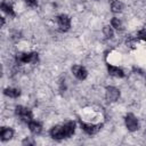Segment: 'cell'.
Masks as SVG:
<instances>
[{"label": "cell", "mask_w": 146, "mask_h": 146, "mask_svg": "<svg viewBox=\"0 0 146 146\" xmlns=\"http://www.w3.org/2000/svg\"><path fill=\"white\" fill-rule=\"evenodd\" d=\"M39 60L36 52H19L16 55V62L19 64H33Z\"/></svg>", "instance_id": "cell-1"}, {"label": "cell", "mask_w": 146, "mask_h": 146, "mask_svg": "<svg viewBox=\"0 0 146 146\" xmlns=\"http://www.w3.org/2000/svg\"><path fill=\"white\" fill-rule=\"evenodd\" d=\"M15 112H16V115H17L22 121H24V122H26V123H29V122L32 120V117H33L31 110H29L27 107L21 106V105H19V106H16Z\"/></svg>", "instance_id": "cell-2"}, {"label": "cell", "mask_w": 146, "mask_h": 146, "mask_svg": "<svg viewBox=\"0 0 146 146\" xmlns=\"http://www.w3.org/2000/svg\"><path fill=\"white\" fill-rule=\"evenodd\" d=\"M57 24H58V27H59L60 31L66 32L71 27V18L65 14L58 15L57 16Z\"/></svg>", "instance_id": "cell-3"}, {"label": "cell", "mask_w": 146, "mask_h": 146, "mask_svg": "<svg viewBox=\"0 0 146 146\" xmlns=\"http://www.w3.org/2000/svg\"><path fill=\"white\" fill-rule=\"evenodd\" d=\"M80 125H81L82 130H83L86 133L90 135V136L97 133V132L102 129V127H103L102 123H98V124H88V123H84V122H82V121H80Z\"/></svg>", "instance_id": "cell-4"}, {"label": "cell", "mask_w": 146, "mask_h": 146, "mask_svg": "<svg viewBox=\"0 0 146 146\" xmlns=\"http://www.w3.org/2000/svg\"><path fill=\"white\" fill-rule=\"evenodd\" d=\"M124 121H125V125L129 131H136L138 129V120L133 114H131V113L127 114Z\"/></svg>", "instance_id": "cell-5"}, {"label": "cell", "mask_w": 146, "mask_h": 146, "mask_svg": "<svg viewBox=\"0 0 146 146\" xmlns=\"http://www.w3.org/2000/svg\"><path fill=\"white\" fill-rule=\"evenodd\" d=\"M50 136L54 138V139H64L66 138V135H65V130H64V125H55L51 128L50 130Z\"/></svg>", "instance_id": "cell-6"}, {"label": "cell", "mask_w": 146, "mask_h": 146, "mask_svg": "<svg viewBox=\"0 0 146 146\" xmlns=\"http://www.w3.org/2000/svg\"><path fill=\"white\" fill-rule=\"evenodd\" d=\"M72 72L74 74V76L76 79H79V80H84L87 78V75H88L87 70L82 65H74L72 67Z\"/></svg>", "instance_id": "cell-7"}, {"label": "cell", "mask_w": 146, "mask_h": 146, "mask_svg": "<svg viewBox=\"0 0 146 146\" xmlns=\"http://www.w3.org/2000/svg\"><path fill=\"white\" fill-rule=\"evenodd\" d=\"M120 97V91L115 87H107L106 88V99L108 102H115Z\"/></svg>", "instance_id": "cell-8"}, {"label": "cell", "mask_w": 146, "mask_h": 146, "mask_svg": "<svg viewBox=\"0 0 146 146\" xmlns=\"http://www.w3.org/2000/svg\"><path fill=\"white\" fill-rule=\"evenodd\" d=\"M107 70L110 75L115 76V78H123L124 76V72L122 68H120L119 66H114V65H107Z\"/></svg>", "instance_id": "cell-9"}, {"label": "cell", "mask_w": 146, "mask_h": 146, "mask_svg": "<svg viewBox=\"0 0 146 146\" xmlns=\"http://www.w3.org/2000/svg\"><path fill=\"white\" fill-rule=\"evenodd\" d=\"M27 125H29V129L31 130V132H33L34 135H39V133H41V131H42V124H41L39 121L31 120V121L27 123Z\"/></svg>", "instance_id": "cell-10"}, {"label": "cell", "mask_w": 146, "mask_h": 146, "mask_svg": "<svg viewBox=\"0 0 146 146\" xmlns=\"http://www.w3.org/2000/svg\"><path fill=\"white\" fill-rule=\"evenodd\" d=\"M64 125V130H65V135H66V138H70L74 131H75V123L73 121H67L66 123L63 124Z\"/></svg>", "instance_id": "cell-11"}, {"label": "cell", "mask_w": 146, "mask_h": 146, "mask_svg": "<svg viewBox=\"0 0 146 146\" xmlns=\"http://www.w3.org/2000/svg\"><path fill=\"white\" fill-rule=\"evenodd\" d=\"M0 136H1V140H8L14 136V130L11 128H7V127H2L1 131H0Z\"/></svg>", "instance_id": "cell-12"}, {"label": "cell", "mask_w": 146, "mask_h": 146, "mask_svg": "<svg viewBox=\"0 0 146 146\" xmlns=\"http://www.w3.org/2000/svg\"><path fill=\"white\" fill-rule=\"evenodd\" d=\"M1 9H2V11H5L6 14H8L9 16H15V11H14V8H13L11 3L7 2L6 0H3V1L1 2Z\"/></svg>", "instance_id": "cell-13"}, {"label": "cell", "mask_w": 146, "mask_h": 146, "mask_svg": "<svg viewBox=\"0 0 146 146\" xmlns=\"http://www.w3.org/2000/svg\"><path fill=\"white\" fill-rule=\"evenodd\" d=\"M111 9L113 13H120L123 9V3L119 0H112L111 1Z\"/></svg>", "instance_id": "cell-14"}, {"label": "cell", "mask_w": 146, "mask_h": 146, "mask_svg": "<svg viewBox=\"0 0 146 146\" xmlns=\"http://www.w3.org/2000/svg\"><path fill=\"white\" fill-rule=\"evenodd\" d=\"M3 92H5L6 96H8L10 98H17L21 95V91L16 88H6Z\"/></svg>", "instance_id": "cell-15"}, {"label": "cell", "mask_w": 146, "mask_h": 146, "mask_svg": "<svg viewBox=\"0 0 146 146\" xmlns=\"http://www.w3.org/2000/svg\"><path fill=\"white\" fill-rule=\"evenodd\" d=\"M111 24H112V26H113L114 29H116L117 31H122V30H123V25H122V22H121L119 18H116V17H113V18H112V21H111Z\"/></svg>", "instance_id": "cell-16"}, {"label": "cell", "mask_w": 146, "mask_h": 146, "mask_svg": "<svg viewBox=\"0 0 146 146\" xmlns=\"http://www.w3.org/2000/svg\"><path fill=\"white\" fill-rule=\"evenodd\" d=\"M103 32H104V35H105L107 39H111V38L113 36V30H112V27H110V26H105V27L103 29Z\"/></svg>", "instance_id": "cell-17"}, {"label": "cell", "mask_w": 146, "mask_h": 146, "mask_svg": "<svg viewBox=\"0 0 146 146\" xmlns=\"http://www.w3.org/2000/svg\"><path fill=\"white\" fill-rule=\"evenodd\" d=\"M138 36H139L141 40L146 41V29H143V30H140V31L138 32Z\"/></svg>", "instance_id": "cell-18"}, {"label": "cell", "mask_w": 146, "mask_h": 146, "mask_svg": "<svg viewBox=\"0 0 146 146\" xmlns=\"http://www.w3.org/2000/svg\"><path fill=\"white\" fill-rule=\"evenodd\" d=\"M25 2L30 7H36V5H38V0H25Z\"/></svg>", "instance_id": "cell-19"}, {"label": "cell", "mask_w": 146, "mask_h": 146, "mask_svg": "<svg viewBox=\"0 0 146 146\" xmlns=\"http://www.w3.org/2000/svg\"><path fill=\"white\" fill-rule=\"evenodd\" d=\"M22 144H23V145H34V141H33L30 137H27V138H25V139L23 140Z\"/></svg>", "instance_id": "cell-20"}]
</instances>
